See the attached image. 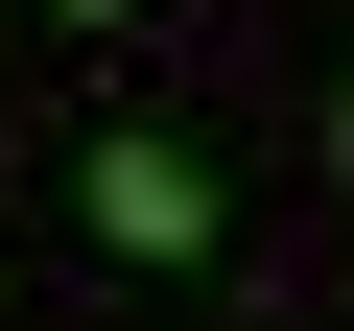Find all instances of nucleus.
I'll return each instance as SVG.
<instances>
[{"label": "nucleus", "instance_id": "3", "mask_svg": "<svg viewBox=\"0 0 354 331\" xmlns=\"http://www.w3.org/2000/svg\"><path fill=\"white\" fill-rule=\"evenodd\" d=\"M48 24H142V0H48Z\"/></svg>", "mask_w": 354, "mask_h": 331}, {"label": "nucleus", "instance_id": "1", "mask_svg": "<svg viewBox=\"0 0 354 331\" xmlns=\"http://www.w3.org/2000/svg\"><path fill=\"white\" fill-rule=\"evenodd\" d=\"M71 237H95V260H213V237H236V190H213V142L118 118V142H71Z\"/></svg>", "mask_w": 354, "mask_h": 331}, {"label": "nucleus", "instance_id": "2", "mask_svg": "<svg viewBox=\"0 0 354 331\" xmlns=\"http://www.w3.org/2000/svg\"><path fill=\"white\" fill-rule=\"evenodd\" d=\"M307 166H330V190H354V71H330V118H307Z\"/></svg>", "mask_w": 354, "mask_h": 331}]
</instances>
